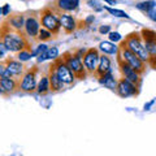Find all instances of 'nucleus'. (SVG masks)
<instances>
[{
    "instance_id": "nucleus-13",
    "label": "nucleus",
    "mask_w": 156,
    "mask_h": 156,
    "mask_svg": "<svg viewBox=\"0 0 156 156\" xmlns=\"http://www.w3.org/2000/svg\"><path fill=\"white\" fill-rule=\"evenodd\" d=\"M112 72L111 69V58L107 55H100L99 57V64H98V69H96V76L98 78H100L101 76L107 74V73Z\"/></svg>"
},
{
    "instance_id": "nucleus-2",
    "label": "nucleus",
    "mask_w": 156,
    "mask_h": 156,
    "mask_svg": "<svg viewBox=\"0 0 156 156\" xmlns=\"http://www.w3.org/2000/svg\"><path fill=\"white\" fill-rule=\"evenodd\" d=\"M122 42L125 43V46L128 47L131 52H134L142 61H144V62L150 61V55H148L147 50H146L144 43L142 42V37H140L139 33L129 34V35L125 38V41H122Z\"/></svg>"
},
{
    "instance_id": "nucleus-12",
    "label": "nucleus",
    "mask_w": 156,
    "mask_h": 156,
    "mask_svg": "<svg viewBox=\"0 0 156 156\" xmlns=\"http://www.w3.org/2000/svg\"><path fill=\"white\" fill-rule=\"evenodd\" d=\"M60 23H61V27L64 29L66 34H72L77 29L76 18H73L70 14H66V13L60 14Z\"/></svg>"
},
{
    "instance_id": "nucleus-27",
    "label": "nucleus",
    "mask_w": 156,
    "mask_h": 156,
    "mask_svg": "<svg viewBox=\"0 0 156 156\" xmlns=\"http://www.w3.org/2000/svg\"><path fill=\"white\" fill-rule=\"evenodd\" d=\"M47 50H48V46H46V44H43V43H42V44H39V46L35 48V50L31 52V56H33V57H38L39 55H41V53L46 52Z\"/></svg>"
},
{
    "instance_id": "nucleus-18",
    "label": "nucleus",
    "mask_w": 156,
    "mask_h": 156,
    "mask_svg": "<svg viewBox=\"0 0 156 156\" xmlns=\"http://www.w3.org/2000/svg\"><path fill=\"white\" fill-rule=\"evenodd\" d=\"M80 0H57L56 5L60 11H65V12H72L77 9Z\"/></svg>"
},
{
    "instance_id": "nucleus-35",
    "label": "nucleus",
    "mask_w": 156,
    "mask_h": 156,
    "mask_svg": "<svg viewBox=\"0 0 156 156\" xmlns=\"http://www.w3.org/2000/svg\"><path fill=\"white\" fill-rule=\"evenodd\" d=\"M86 51L87 50H85V48H81V50H78L76 53H74V55L78 57V58H82V57H83L85 56V53H86Z\"/></svg>"
},
{
    "instance_id": "nucleus-29",
    "label": "nucleus",
    "mask_w": 156,
    "mask_h": 156,
    "mask_svg": "<svg viewBox=\"0 0 156 156\" xmlns=\"http://www.w3.org/2000/svg\"><path fill=\"white\" fill-rule=\"evenodd\" d=\"M3 77L13 78L12 74L9 73V70L7 69V65H5V64H2V62H0V78H3Z\"/></svg>"
},
{
    "instance_id": "nucleus-19",
    "label": "nucleus",
    "mask_w": 156,
    "mask_h": 156,
    "mask_svg": "<svg viewBox=\"0 0 156 156\" xmlns=\"http://www.w3.org/2000/svg\"><path fill=\"white\" fill-rule=\"evenodd\" d=\"M25 17L23 14H14L8 18V23H11V26L16 31H21L22 27H25Z\"/></svg>"
},
{
    "instance_id": "nucleus-3",
    "label": "nucleus",
    "mask_w": 156,
    "mask_h": 156,
    "mask_svg": "<svg viewBox=\"0 0 156 156\" xmlns=\"http://www.w3.org/2000/svg\"><path fill=\"white\" fill-rule=\"evenodd\" d=\"M125 62H128V64L135 69L136 72L139 73V74H143L144 70H146V65H144V61H142L140 58L135 55L134 52H131L128 47L125 46L124 42H121V44L119 46V53H117Z\"/></svg>"
},
{
    "instance_id": "nucleus-16",
    "label": "nucleus",
    "mask_w": 156,
    "mask_h": 156,
    "mask_svg": "<svg viewBox=\"0 0 156 156\" xmlns=\"http://www.w3.org/2000/svg\"><path fill=\"white\" fill-rule=\"evenodd\" d=\"M5 65H7V69L9 70V73L12 74V77L21 76L22 73H23V65H22L21 61H17V60H7Z\"/></svg>"
},
{
    "instance_id": "nucleus-6",
    "label": "nucleus",
    "mask_w": 156,
    "mask_h": 156,
    "mask_svg": "<svg viewBox=\"0 0 156 156\" xmlns=\"http://www.w3.org/2000/svg\"><path fill=\"white\" fill-rule=\"evenodd\" d=\"M41 22H42V26L44 27L46 30L51 31L52 34H57L58 31H60V29H61L60 17H57L56 14L48 8L42 12Z\"/></svg>"
},
{
    "instance_id": "nucleus-7",
    "label": "nucleus",
    "mask_w": 156,
    "mask_h": 156,
    "mask_svg": "<svg viewBox=\"0 0 156 156\" xmlns=\"http://www.w3.org/2000/svg\"><path fill=\"white\" fill-rule=\"evenodd\" d=\"M140 37L143 39L144 47L150 55V64L151 66L154 65L155 58H156V33L154 30H148V29H143L140 31Z\"/></svg>"
},
{
    "instance_id": "nucleus-23",
    "label": "nucleus",
    "mask_w": 156,
    "mask_h": 156,
    "mask_svg": "<svg viewBox=\"0 0 156 156\" xmlns=\"http://www.w3.org/2000/svg\"><path fill=\"white\" fill-rule=\"evenodd\" d=\"M156 7V2L155 0H148V2H140L136 4V8L139 11H143V12H148L150 9H154Z\"/></svg>"
},
{
    "instance_id": "nucleus-31",
    "label": "nucleus",
    "mask_w": 156,
    "mask_h": 156,
    "mask_svg": "<svg viewBox=\"0 0 156 156\" xmlns=\"http://www.w3.org/2000/svg\"><path fill=\"white\" fill-rule=\"evenodd\" d=\"M7 51H8V50H7V47L4 46L3 41H0V60L5 57V53H7Z\"/></svg>"
},
{
    "instance_id": "nucleus-1",
    "label": "nucleus",
    "mask_w": 156,
    "mask_h": 156,
    "mask_svg": "<svg viewBox=\"0 0 156 156\" xmlns=\"http://www.w3.org/2000/svg\"><path fill=\"white\" fill-rule=\"evenodd\" d=\"M0 37H2L4 46L11 52H21L27 47L25 37H22V34H20L16 30L12 31L9 27H4L0 33Z\"/></svg>"
},
{
    "instance_id": "nucleus-39",
    "label": "nucleus",
    "mask_w": 156,
    "mask_h": 156,
    "mask_svg": "<svg viewBox=\"0 0 156 156\" xmlns=\"http://www.w3.org/2000/svg\"><path fill=\"white\" fill-rule=\"evenodd\" d=\"M104 2H107V3H109V4H115L116 2L115 0H104Z\"/></svg>"
},
{
    "instance_id": "nucleus-11",
    "label": "nucleus",
    "mask_w": 156,
    "mask_h": 156,
    "mask_svg": "<svg viewBox=\"0 0 156 156\" xmlns=\"http://www.w3.org/2000/svg\"><path fill=\"white\" fill-rule=\"evenodd\" d=\"M116 92L119 94L121 98H129V96H135L138 95V86L131 83L125 78H121L117 83V89Z\"/></svg>"
},
{
    "instance_id": "nucleus-8",
    "label": "nucleus",
    "mask_w": 156,
    "mask_h": 156,
    "mask_svg": "<svg viewBox=\"0 0 156 156\" xmlns=\"http://www.w3.org/2000/svg\"><path fill=\"white\" fill-rule=\"evenodd\" d=\"M117 62H119V66H120V70L122 73V76L125 80H128L131 83H134L138 86L140 83V74L135 69H133L128 62H125L122 58H121L119 55H117Z\"/></svg>"
},
{
    "instance_id": "nucleus-24",
    "label": "nucleus",
    "mask_w": 156,
    "mask_h": 156,
    "mask_svg": "<svg viewBox=\"0 0 156 156\" xmlns=\"http://www.w3.org/2000/svg\"><path fill=\"white\" fill-rule=\"evenodd\" d=\"M105 11H108L112 16H115V17H121V18H129V14L124 12V11H121V9H115V8H108V7H105Z\"/></svg>"
},
{
    "instance_id": "nucleus-40",
    "label": "nucleus",
    "mask_w": 156,
    "mask_h": 156,
    "mask_svg": "<svg viewBox=\"0 0 156 156\" xmlns=\"http://www.w3.org/2000/svg\"><path fill=\"white\" fill-rule=\"evenodd\" d=\"M152 68H155V69H156V58H155V62H154V65H152Z\"/></svg>"
},
{
    "instance_id": "nucleus-21",
    "label": "nucleus",
    "mask_w": 156,
    "mask_h": 156,
    "mask_svg": "<svg viewBox=\"0 0 156 156\" xmlns=\"http://www.w3.org/2000/svg\"><path fill=\"white\" fill-rule=\"evenodd\" d=\"M99 48L103 51L104 55H117L119 53V47L112 42H101Z\"/></svg>"
},
{
    "instance_id": "nucleus-15",
    "label": "nucleus",
    "mask_w": 156,
    "mask_h": 156,
    "mask_svg": "<svg viewBox=\"0 0 156 156\" xmlns=\"http://www.w3.org/2000/svg\"><path fill=\"white\" fill-rule=\"evenodd\" d=\"M50 74H48V80H50V87H51V91L53 92H57V91H61L64 89V82H62L60 78L57 77L55 69L52 66H50Z\"/></svg>"
},
{
    "instance_id": "nucleus-41",
    "label": "nucleus",
    "mask_w": 156,
    "mask_h": 156,
    "mask_svg": "<svg viewBox=\"0 0 156 156\" xmlns=\"http://www.w3.org/2000/svg\"><path fill=\"white\" fill-rule=\"evenodd\" d=\"M0 13H2V14H3V9H2V8H0Z\"/></svg>"
},
{
    "instance_id": "nucleus-37",
    "label": "nucleus",
    "mask_w": 156,
    "mask_h": 156,
    "mask_svg": "<svg viewBox=\"0 0 156 156\" xmlns=\"http://www.w3.org/2000/svg\"><path fill=\"white\" fill-rule=\"evenodd\" d=\"M94 20H95V17H94V16L87 17V18H86V23H87V25H90V23H91L92 21H94Z\"/></svg>"
},
{
    "instance_id": "nucleus-38",
    "label": "nucleus",
    "mask_w": 156,
    "mask_h": 156,
    "mask_svg": "<svg viewBox=\"0 0 156 156\" xmlns=\"http://www.w3.org/2000/svg\"><path fill=\"white\" fill-rule=\"evenodd\" d=\"M154 103H155V100H152V101H150V103H148V104H146V105H144V109H146V111H148V108H150V107H151V105H152Z\"/></svg>"
},
{
    "instance_id": "nucleus-5",
    "label": "nucleus",
    "mask_w": 156,
    "mask_h": 156,
    "mask_svg": "<svg viewBox=\"0 0 156 156\" xmlns=\"http://www.w3.org/2000/svg\"><path fill=\"white\" fill-rule=\"evenodd\" d=\"M51 66L55 69L57 77L64 82V85H72L74 82L76 76L73 74V72L69 69V66L66 65V62L62 57H57L56 60H53Z\"/></svg>"
},
{
    "instance_id": "nucleus-20",
    "label": "nucleus",
    "mask_w": 156,
    "mask_h": 156,
    "mask_svg": "<svg viewBox=\"0 0 156 156\" xmlns=\"http://www.w3.org/2000/svg\"><path fill=\"white\" fill-rule=\"evenodd\" d=\"M0 87H2L3 92H13L17 89V82L14 78L3 77L0 78Z\"/></svg>"
},
{
    "instance_id": "nucleus-4",
    "label": "nucleus",
    "mask_w": 156,
    "mask_h": 156,
    "mask_svg": "<svg viewBox=\"0 0 156 156\" xmlns=\"http://www.w3.org/2000/svg\"><path fill=\"white\" fill-rule=\"evenodd\" d=\"M62 58L66 62V65L69 66V69L73 72V74L76 76V78L78 80H85L87 76V70L85 69L83 62L81 61V58H78L74 53L72 52H65L62 55Z\"/></svg>"
},
{
    "instance_id": "nucleus-9",
    "label": "nucleus",
    "mask_w": 156,
    "mask_h": 156,
    "mask_svg": "<svg viewBox=\"0 0 156 156\" xmlns=\"http://www.w3.org/2000/svg\"><path fill=\"white\" fill-rule=\"evenodd\" d=\"M99 51L96 48H89L83 56V66L87 70V73L94 74L98 69V64H99Z\"/></svg>"
},
{
    "instance_id": "nucleus-26",
    "label": "nucleus",
    "mask_w": 156,
    "mask_h": 156,
    "mask_svg": "<svg viewBox=\"0 0 156 156\" xmlns=\"http://www.w3.org/2000/svg\"><path fill=\"white\" fill-rule=\"evenodd\" d=\"M47 57L51 60H56L58 57V48L57 47H50L47 50Z\"/></svg>"
},
{
    "instance_id": "nucleus-14",
    "label": "nucleus",
    "mask_w": 156,
    "mask_h": 156,
    "mask_svg": "<svg viewBox=\"0 0 156 156\" xmlns=\"http://www.w3.org/2000/svg\"><path fill=\"white\" fill-rule=\"evenodd\" d=\"M39 30H41V27H39L38 20L34 16L27 17L26 21H25V31H26L27 35L29 37H38Z\"/></svg>"
},
{
    "instance_id": "nucleus-30",
    "label": "nucleus",
    "mask_w": 156,
    "mask_h": 156,
    "mask_svg": "<svg viewBox=\"0 0 156 156\" xmlns=\"http://www.w3.org/2000/svg\"><path fill=\"white\" fill-rule=\"evenodd\" d=\"M108 35H109V41L112 42V43H116V42H120V41H122V37H121L120 35V34L119 33H117V31H111L109 34H108Z\"/></svg>"
},
{
    "instance_id": "nucleus-36",
    "label": "nucleus",
    "mask_w": 156,
    "mask_h": 156,
    "mask_svg": "<svg viewBox=\"0 0 156 156\" xmlns=\"http://www.w3.org/2000/svg\"><path fill=\"white\" fill-rule=\"evenodd\" d=\"M8 13H9V4H5L3 8V16H8Z\"/></svg>"
},
{
    "instance_id": "nucleus-10",
    "label": "nucleus",
    "mask_w": 156,
    "mask_h": 156,
    "mask_svg": "<svg viewBox=\"0 0 156 156\" xmlns=\"http://www.w3.org/2000/svg\"><path fill=\"white\" fill-rule=\"evenodd\" d=\"M37 72L38 69L35 66L29 69L22 77V81L20 83V89L25 92H31L37 89Z\"/></svg>"
},
{
    "instance_id": "nucleus-33",
    "label": "nucleus",
    "mask_w": 156,
    "mask_h": 156,
    "mask_svg": "<svg viewBox=\"0 0 156 156\" xmlns=\"http://www.w3.org/2000/svg\"><path fill=\"white\" fill-rule=\"evenodd\" d=\"M87 4H89L90 7H92V8H95L96 11H101V7H99V3L98 2H95V0H89V2H87Z\"/></svg>"
},
{
    "instance_id": "nucleus-22",
    "label": "nucleus",
    "mask_w": 156,
    "mask_h": 156,
    "mask_svg": "<svg viewBox=\"0 0 156 156\" xmlns=\"http://www.w3.org/2000/svg\"><path fill=\"white\" fill-rule=\"evenodd\" d=\"M38 89V92L41 95H46L48 91H51V87H50V80H48V76H44L41 78V81H39V83L37 86Z\"/></svg>"
},
{
    "instance_id": "nucleus-32",
    "label": "nucleus",
    "mask_w": 156,
    "mask_h": 156,
    "mask_svg": "<svg viewBox=\"0 0 156 156\" xmlns=\"http://www.w3.org/2000/svg\"><path fill=\"white\" fill-rule=\"evenodd\" d=\"M99 33L100 34H109L111 33V26L109 25H101L99 27Z\"/></svg>"
},
{
    "instance_id": "nucleus-34",
    "label": "nucleus",
    "mask_w": 156,
    "mask_h": 156,
    "mask_svg": "<svg viewBox=\"0 0 156 156\" xmlns=\"http://www.w3.org/2000/svg\"><path fill=\"white\" fill-rule=\"evenodd\" d=\"M146 13H147V16H148L151 20H152V21H156V9H155V8H154V9H150V11L146 12Z\"/></svg>"
},
{
    "instance_id": "nucleus-28",
    "label": "nucleus",
    "mask_w": 156,
    "mask_h": 156,
    "mask_svg": "<svg viewBox=\"0 0 156 156\" xmlns=\"http://www.w3.org/2000/svg\"><path fill=\"white\" fill-rule=\"evenodd\" d=\"M18 61H27L29 60V58H31L33 56H31V52H29V51H25V50H23V51H21V52H18Z\"/></svg>"
},
{
    "instance_id": "nucleus-25",
    "label": "nucleus",
    "mask_w": 156,
    "mask_h": 156,
    "mask_svg": "<svg viewBox=\"0 0 156 156\" xmlns=\"http://www.w3.org/2000/svg\"><path fill=\"white\" fill-rule=\"evenodd\" d=\"M52 35H53V34L51 31H48V30H46L44 27H42L41 30H39L38 39H39V41H48V39H51Z\"/></svg>"
},
{
    "instance_id": "nucleus-17",
    "label": "nucleus",
    "mask_w": 156,
    "mask_h": 156,
    "mask_svg": "<svg viewBox=\"0 0 156 156\" xmlns=\"http://www.w3.org/2000/svg\"><path fill=\"white\" fill-rule=\"evenodd\" d=\"M99 82H100V85H103L104 87H107V89H109L112 91H116L117 83H119V82L116 81V78L113 77V74H112V72L107 73V74H104V76H101L99 78Z\"/></svg>"
}]
</instances>
